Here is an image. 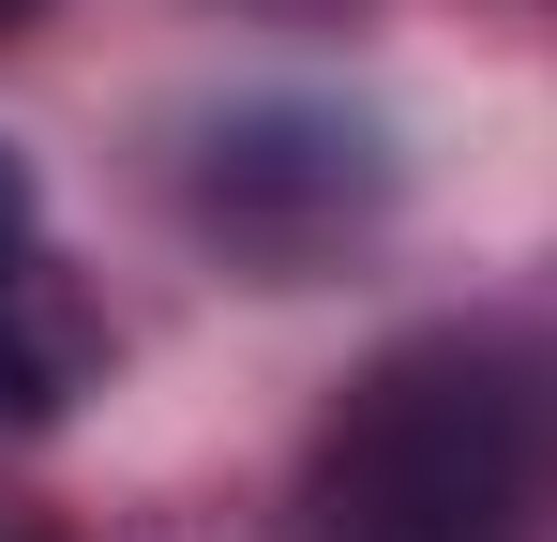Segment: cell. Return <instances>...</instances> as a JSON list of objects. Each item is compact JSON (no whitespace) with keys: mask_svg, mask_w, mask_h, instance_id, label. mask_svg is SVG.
Segmentation results:
<instances>
[{"mask_svg":"<svg viewBox=\"0 0 557 542\" xmlns=\"http://www.w3.org/2000/svg\"><path fill=\"white\" fill-rule=\"evenodd\" d=\"M272 542H557V332L422 317L317 407Z\"/></svg>","mask_w":557,"mask_h":542,"instance_id":"6da1fadb","label":"cell"},{"mask_svg":"<svg viewBox=\"0 0 557 542\" xmlns=\"http://www.w3.org/2000/svg\"><path fill=\"white\" fill-rule=\"evenodd\" d=\"M182 211L242 271L301 286L317 257H347L376 211H392V151H376V121H347V106H226L182 151Z\"/></svg>","mask_w":557,"mask_h":542,"instance_id":"7a4b0ae2","label":"cell"},{"mask_svg":"<svg viewBox=\"0 0 557 542\" xmlns=\"http://www.w3.org/2000/svg\"><path fill=\"white\" fill-rule=\"evenodd\" d=\"M91 377H106V317H91V286L61 271V242H46L30 167L0 151V422H61Z\"/></svg>","mask_w":557,"mask_h":542,"instance_id":"3957f363","label":"cell"},{"mask_svg":"<svg viewBox=\"0 0 557 542\" xmlns=\"http://www.w3.org/2000/svg\"><path fill=\"white\" fill-rule=\"evenodd\" d=\"M0 542H46V528H0Z\"/></svg>","mask_w":557,"mask_h":542,"instance_id":"277c9868","label":"cell"},{"mask_svg":"<svg viewBox=\"0 0 557 542\" xmlns=\"http://www.w3.org/2000/svg\"><path fill=\"white\" fill-rule=\"evenodd\" d=\"M0 15H30V0H0Z\"/></svg>","mask_w":557,"mask_h":542,"instance_id":"5b68a950","label":"cell"}]
</instances>
